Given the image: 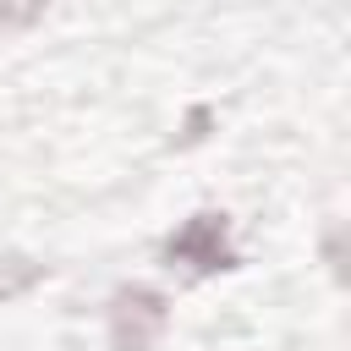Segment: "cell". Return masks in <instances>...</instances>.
Segmentation results:
<instances>
[{
  "mask_svg": "<svg viewBox=\"0 0 351 351\" xmlns=\"http://www.w3.org/2000/svg\"><path fill=\"white\" fill-rule=\"evenodd\" d=\"M165 329V296L159 291H121L110 307V340L115 351H148L154 335Z\"/></svg>",
  "mask_w": 351,
  "mask_h": 351,
  "instance_id": "obj_1",
  "label": "cell"
},
{
  "mask_svg": "<svg viewBox=\"0 0 351 351\" xmlns=\"http://www.w3.org/2000/svg\"><path fill=\"white\" fill-rule=\"evenodd\" d=\"M170 258L176 263H192V269H225L230 263V252H225V219L219 214H197L170 241Z\"/></svg>",
  "mask_w": 351,
  "mask_h": 351,
  "instance_id": "obj_2",
  "label": "cell"
}]
</instances>
